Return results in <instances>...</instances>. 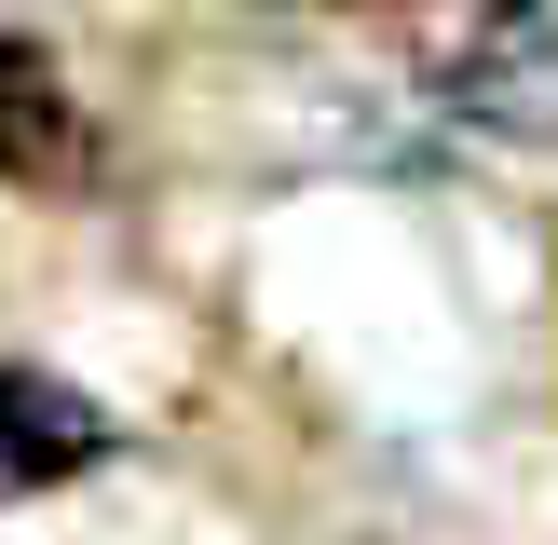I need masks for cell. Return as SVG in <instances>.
Listing matches in <instances>:
<instances>
[{"mask_svg": "<svg viewBox=\"0 0 558 545\" xmlns=\"http://www.w3.org/2000/svg\"><path fill=\"white\" fill-rule=\"evenodd\" d=\"M450 123H477V136H558V0H490L477 27H463V55H450Z\"/></svg>", "mask_w": 558, "mask_h": 545, "instance_id": "1", "label": "cell"}, {"mask_svg": "<svg viewBox=\"0 0 558 545\" xmlns=\"http://www.w3.org/2000/svg\"><path fill=\"white\" fill-rule=\"evenodd\" d=\"M109 463V409L69 396L41 368H0V491H41V477H82Z\"/></svg>", "mask_w": 558, "mask_h": 545, "instance_id": "2", "label": "cell"}, {"mask_svg": "<svg viewBox=\"0 0 558 545\" xmlns=\"http://www.w3.org/2000/svg\"><path fill=\"white\" fill-rule=\"evenodd\" d=\"M0 178H27V191L82 178V109L41 41H0Z\"/></svg>", "mask_w": 558, "mask_h": 545, "instance_id": "3", "label": "cell"}]
</instances>
